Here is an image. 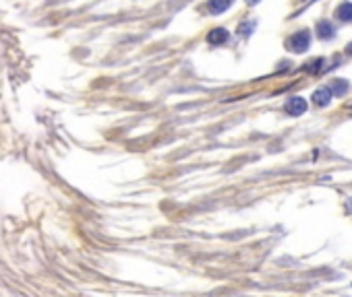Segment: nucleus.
Here are the masks:
<instances>
[{
	"mask_svg": "<svg viewBox=\"0 0 352 297\" xmlns=\"http://www.w3.org/2000/svg\"><path fill=\"white\" fill-rule=\"evenodd\" d=\"M286 45H288V50H292L296 54H302V52L309 50V45H311V33L309 31H298L286 41Z\"/></svg>",
	"mask_w": 352,
	"mask_h": 297,
	"instance_id": "1",
	"label": "nucleus"
},
{
	"mask_svg": "<svg viewBox=\"0 0 352 297\" xmlns=\"http://www.w3.org/2000/svg\"><path fill=\"white\" fill-rule=\"evenodd\" d=\"M286 111H288L290 116H300V113L306 111V101L302 97H290L288 103H286Z\"/></svg>",
	"mask_w": 352,
	"mask_h": 297,
	"instance_id": "2",
	"label": "nucleus"
},
{
	"mask_svg": "<svg viewBox=\"0 0 352 297\" xmlns=\"http://www.w3.org/2000/svg\"><path fill=\"white\" fill-rule=\"evenodd\" d=\"M228 31L224 29V27H217V29H211L209 31V35H207V41L211 43V45H219V43H224V41H228Z\"/></svg>",
	"mask_w": 352,
	"mask_h": 297,
	"instance_id": "3",
	"label": "nucleus"
},
{
	"mask_svg": "<svg viewBox=\"0 0 352 297\" xmlns=\"http://www.w3.org/2000/svg\"><path fill=\"white\" fill-rule=\"evenodd\" d=\"M329 99H332V91H329V87H321V89H317L315 93H313V103L315 105H327L329 103Z\"/></svg>",
	"mask_w": 352,
	"mask_h": 297,
	"instance_id": "4",
	"label": "nucleus"
},
{
	"mask_svg": "<svg viewBox=\"0 0 352 297\" xmlns=\"http://www.w3.org/2000/svg\"><path fill=\"white\" fill-rule=\"evenodd\" d=\"M336 17L342 21V23H350L352 21V3H342L336 11Z\"/></svg>",
	"mask_w": 352,
	"mask_h": 297,
	"instance_id": "5",
	"label": "nucleus"
},
{
	"mask_svg": "<svg viewBox=\"0 0 352 297\" xmlns=\"http://www.w3.org/2000/svg\"><path fill=\"white\" fill-rule=\"evenodd\" d=\"M317 33L321 39H332L334 37V27L329 21H319L317 23Z\"/></svg>",
	"mask_w": 352,
	"mask_h": 297,
	"instance_id": "6",
	"label": "nucleus"
},
{
	"mask_svg": "<svg viewBox=\"0 0 352 297\" xmlns=\"http://www.w3.org/2000/svg\"><path fill=\"white\" fill-rule=\"evenodd\" d=\"M230 5H232V0H209V11L213 15H217V13H224Z\"/></svg>",
	"mask_w": 352,
	"mask_h": 297,
	"instance_id": "7",
	"label": "nucleus"
},
{
	"mask_svg": "<svg viewBox=\"0 0 352 297\" xmlns=\"http://www.w3.org/2000/svg\"><path fill=\"white\" fill-rule=\"evenodd\" d=\"M329 91H332V93H336V95H344L346 93V91H348V83L342 79H338V81H334L332 83V87H329Z\"/></svg>",
	"mask_w": 352,
	"mask_h": 297,
	"instance_id": "8",
	"label": "nucleus"
},
{
	"mask_svg": "<svg viewBox=\"0 0 352 297\" xmlns=\"http://www.w3.org/2000/svg\"><path fill=\"white\" fill-rule=\"evenodd\" d=\"M346 50H348V54L352 56V43H348V48H346Z\"/></svg>",
	"mask_w": 352,
	"mask_h": 297,
	"instance_id": "9",
	"label": "nucleus"
}]
</instances>
